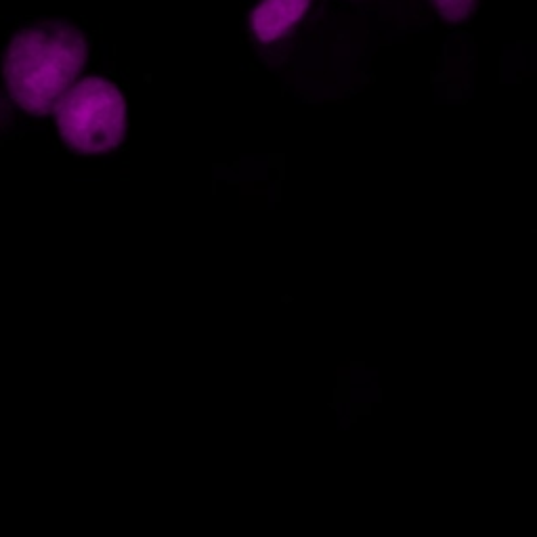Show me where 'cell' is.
I'll use <instances>...</instances> for the list:
<instances>
[{"label":"cell","mask_w":537,"mask_h":537,"mask_svg":"<svg viewBox=\"0 0 537 537\" xmlns=\"http://www.w3.org/2000/svg\"><path fill=\"white\" fill-rule=\"evenodd\" d=\"M86 57L84 36L65 21L40 23L21 32L7 55V84L30 114H44L65 95Z\"/></svg>","instance_id":"cell-1"},{"label":"cell","mask_w":537,"mask_h":537,"mask_svg":"<svg viewBox=\"0 0 537 537\" xmlns=\"http://www.w3.org/2000/svg\"><path fill=\"white\" fill-rule=\"evenodd\" d=\"M57 124L63 138L78 151H111L124 138L122 93L103 78H84L59 99Z\"/></svg>","instance_id":"cell-2"},{"label":"cell","mask_w":537,"mask_h":537,"mask_svg":"<svg viewBox=\"0 0 537 537\" xmlns=\"http://www.w3.org/2000/svg\"><path fill=\"white\" fill-rule=\"evenodd\" d=\"M310 0H263L256 7L252 25L254 34L261 42H273L286 34L302 19Z\"/></svg>","instance_id":"cell-3"},{"label":"cell","mask_w":537,"mask_h":537,"mask_svg":"<svg viewBox=\"0 0 537 537\" xmlns=\"http://www.w3.org/2000/svg\"><path fill=\"white\" fill-rule=\"evenodd\" d=\"M432 7L437 9L439 15H443L449 21H460L468 15L474 7L476 0H430Z\"/></svg>","instance_id":"cell-4"},{"label":"cell","mask_w":537,"mask_h":537,"mask_svg":"<svg viewBox=\"0 0 537 537\" xmlns=\"http://www.w3.org/2000/svg\"><path fill=\"white\" fill-rule=\"evenodd\" d=\"M340 384L342 386H336L334 390V403H351V392H349V386H344V384H349V378H340Z\"/></svg>","instance_id":"cell-5"},{"label":"cell","mask_w":537,"mask_h":537,"mask_svg":"<svg viewBox=\"0 0 537 537\" xmlns=\"http://www.w3.org/2000/svg\"><path fill=\"white\" fill-rule=\"evenodd\" d=\"M351 413H355V415H372V405L370 403H353L351 401Z\"/></svg>","instance_id":"cell-6"},{"label":"cell","mask_w":537,"mask_h":537,"mask_svg":"<svg viewBox=\"0 0 537 537\" xmlns=\"http://www.w3.org/2000/svg\"><path fill=\"white\" fill-rule=\"evenodd\" d=\"M359 422V415H355V413H351V424H357Z\"/></svg>","instance_id":"cell-7"}]
</instances>
